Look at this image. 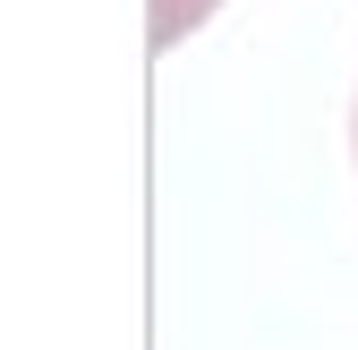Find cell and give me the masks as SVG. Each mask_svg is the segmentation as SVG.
Wrapping results in <instances>:
<instances>
[{"instance_id": "6da1fadb", "label": "cell", "mask_w": 358, "mask_h": 350, "mask_svg": "<svg viewBox=\"0 0 358 350\" xmlns=\"http://www.w3.org/2000/svg\"><path fill=\"white\" fill-rule=\"evenodd\" d=\"M213 9H222V0H145V43H154V52H171V43H188Z\"/></svg>"}]
</instances>
